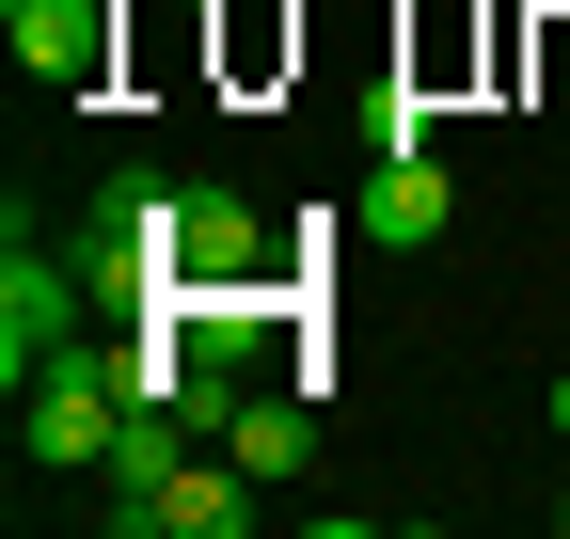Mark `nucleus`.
I'll list each match as a JSON object with an SVG mask.
<instances>
[{
	"label": "nucleus",
	"instance_id": "nucleus-6",
	"mask_svg": "<svg viewBox=\"0 0 570 539\" xmlns=\"http://www.w3.org/2000/svg\"><path fill=\"white\" fill-rule=\"evenodd\" d=\"M175 286H254V207L238 190H190L175 207Z\"/></svg>",
	"mask_w": 570,
	"mask_h": 539
},
{
	"label": "nucleus",
	"instance_id": "nucleus-7",
	"mask_svg": "<svg viewBox=\"0 0 570 539\" xmlns=\"http://www.w3.org/2000/svg\"><path fill=\"white\" fill-rule=\"evenodd\" d=\"M206 17H223V96H269L285 63H302V17H285V0H206Z\"/></svg>",
	"mask_w": 570,
	"mask_h": 539
},
{
	"label": "nucleus",
	"instance_id": "nucleus-11",
	"mask_svg": "<svg viewBox=\"0 0 570 539\" xmlns=\"http://www.w3.org/2000/svg\"><path fill=\"white\" fill-rule=\"evenodd\" d=\"M175 17H206V0H175Z\"/></svg>",
	"mask_w": 570,
	"mask_h": 539
},
{
	"label": "nucleus",
	"instance_id": "nucleus-4",
	"mask_svg": "<svg viewBox=\"0 0 570 539\" xmlns=\"http://www.w3.org/2000/svg\"><path fill=\"white\" fill-rule=\"evenodd\" d=\"M111 17H127V0H0V32H17V63L48 96H96L111 80Z\"/></svg>",
	"mask_w": 570,
	"mask_h": 539
},
{
	"label": "nucleus",
	"instance_id": "nucleus-10",
	"mask_svg": "<svg viewBox=\"0 0 570 539\" xmlns=\"http://www.w3.org/2000/svg\"><path fill=\"white\" fill-rule=\"evenodd\" d=\"M554 429H570V381H554Z\"/></svg>",
	"mask_w": 570,
	"mask_h": 539
},
{
	"label": "nucleus",
	"instance_id": "nucleus-1",
	"mask_svg": "<svg viewBox=\"0 0 570 539\" xmlns=\"http://www.w3.org/2000/svg\"><path fill=\"white\" fill-rule=\"evenodd\" d=\"M80 270L63 254H32V223H17V254H0V365H17V396L48 381V365H80Z\"/></svg>",
	"mask_w": 570,
	"mask_h": 539
},
{
	"label": "nucleus",
	"instance_id": "nucleus-3",
	"mask_svg": "<svg viewBox=\"0 0 570 539\" xmlns=\"http://www.w3.org/2000/svg\"><path fill=\"white\" fill-rule=\"evenodd\" d=\"M254 492L269 477H238V460H175L159 492H111V523L127 539H254Z\"/></svg>",
	"mask_w": 570,
	"mask_h": 539
},
{
	"label": "nucleus",
	"instance_id": "nucleus-2",
	"mask_svg": "<svg viewBox=\"0 0 570 539\" xmlns=\"http://www.w3.org/2000/svg\"><path fill=\"white\" fill-rule=\"evenodd\" d=\"M127 413H142V396L111 381V350H80V365H48V381H32V460H48V477H111V444H127Z\"/></svg>",
	"mask_w": 570,
	"mask_h": 539
},
{
	"label": "nucleus",
	"instance_id": "nucleus-9",
	"mask_svg": "<svg viewBox=\"0 0 570 539\" xmlns=\"http://www.w3.org/2000/svg\"><path fill=\"white\" fill-rule=\"evenodd\" d=\"M175 207H190V190H159L142 159H127V175H96V223H142V238H175Z\"/></svg>",
	"mask_w": 570,
	"mask_h": 539
},
{
	"label": "nucleus",
	"instance_id": "nucleus-5",
	"mask_svg": "<svg viewBox=\"0 0 570 539\" xmlns=\"http://www.w3.org/2000/svg\"><path fill=\"white\" fill-rule=\"evenodd\" d=\"M444 207H460V190H444V159H381L365 175V223H348V238H381V254H428V238H444Z\"/></svg>",
	"mask_w": 570,
	"mask_h": 539
},
{
	"label": "nucleus",
	"instance_id": "nucleus-8",
	"mask_svg": "<svg viewBox=\"0 0 570 539\" xmlns=\"http://www.w3.org/2000/svg\"><path fill=\"white\" fill-rule=\"evenodd\" d=\"M223 460H238V477H302V460H317V413H302V396H238Z\"/></svg>",
	"mask_w": 570,
	"mask_h": 539
},
{
	"label": "nucleus",
	"instance_id": "nucleus-12",
	"mask_svg": "<svg viewBox=\"0 0 570 539\" xmlns=\"http://www.w3.org/2000/svg\"><path fill=\"white\" fill-rule=\"evenodd\" d=\"M554 523H570V492H554Z\"/></svg>",
	"mask_w": 570,
	"mask_h": 539
}]
</instances>
